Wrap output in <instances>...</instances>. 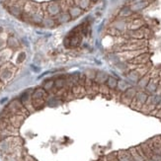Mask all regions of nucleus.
<instances>
[{"label":"nucleus","instance_id":"obj_1","mask_svg":"<svg viewBox=\"0 0 161 161\" xmlns=\"http://www.w3.org/2000/svg\"><path fill=\"white\" fill-rule=\"evenodd\" d=\"M15 70H16V67L14 65H11L10 63L4 64L0 68V80H2L3 82L8 81V80L12 78Z\"/></svg>","mask_w":161,"mask_h":161},{"label":"nucleus","instance_id":"obj_2","mask_svg":"<svg viewBox=\"0 0 161 161\" xmlns=\"http://www.w3.org/2000/svg\"><path fill=\"white\" fill-rule=\"evenodd\" d=\"M137 92L138 91H137V89L135 88L129 87V89L125 90V92L121 93V97H120L121 102L124 103L125 105H127V106H130V104H132L133 100L134 99Z\"/></svg>","mask_w":161,"mask_h":161},{"label":"nucleus","instance_id":"obj_3","mask_svg":"<svg viewBox=\"0 0 161 161\" xmlns=\"http://www.w3.org/2000/svg\"><path fill=\"white\" fill-rule=\"evenodd\" d=\"M98 1L99 0H74L76 6L81 9L84 13L89 11Z\"/></svg>","mask_w":161,"mask_h":161},{"label":"nucleus","instance_id":"obj_4","mask_svg":"<svg viewBox=\"0 0 161 161\" xmlns=\"http://www.w3.org/2000/svg\"><path fill=\"white\" fill-rule=\"evenodd\" d=\"M26 117H27V115H25V114L13 115L12 117L9 119V122L15 129H18L20 125L24 123V121H25V119H26Z\"/></svg>","mask_w":161,"mask_h":161},{"label":"nucleus","instance_id":"obj_5","mask_svg":"<svg viewBox=\"0 0 161 161\" xmlns=\"http://www.w3.org/2000/svg\"><path fill=\"white\" fill-rule=\"evenodd\" d=\"M159 82H160V78H150L148 84L146 85V87H145L146 93L153 95L155 92L157 91Z\"/></svg>","mask_w":161,"mask_h":161},{"label":"nucleus","instance_id":"obj_6","mask_svg":"<svg viewBox=\"0 0 161 161\" xmlns=\"http://www.w3.org/2000/svg\"><path fill=\"white\" fill-rule=\"evenodd\" d=\"M39 98H49V92L47 90H44L43 87H38L36 89H34L33 94H32V99H39Z\"/></svg>","mask_w":161,"mask_h":161},{"label":"nucleus","instance_id":"obj_7","mask_svg":"<svg viewBox=\"0 0 161 161\" xmlns=\"http://www.w3.org/2000/svg\"><path fill=\"white\" fill-rule=\"evenodd\" d=\"M117 157L119 161H133V157L129 150H120L117 152Z\"/></svg>","mask_w":161,"mask_h":161},{"label":"nucleus","instance_id":"obj_8","mask_svg":"<svg viewBox=\"0 0 161 161\" xmlns=\"http://www.w3.org/2000/svg\"><path fill=\"white\" fill-rule=\"evenodd\" d=\"M31 103H32V106L35 110H40V109L44 108V105L47 104V99H44V98L32 99Z\"/></svg>","mask_w":161,"mask_h":161},{"label":"nucleus","instance_id":"obj_9","mask_svg":"<svg viewBox=\"0 0 161 161\" xmlns=\"http://www.w3.org/2000/svg\"><path fill=\"white\" fill-rule=\"evenodd\" d=\"M148 96H149V95L146 92H144V91H138L137 94H135L134 100H135V101H138V103L144 105L145 103H146V101H147Z\"/></svg>","mask_w":161,"mask_h":161},{"label":"nucleus","instance_id":"obj_10","mask_svg":"<svg viewBox=\"0 0 161 161\" xmlns=\"http://www.w3.org/2000/svg\"><path fill=\"white\" fill-rule=\"evenodd\" d=\"M108 77H109V75L107 73H105L104 71H98L96 74V77H95V79H94V81L98 83L99 85L105 84L107 81Z\"/></svg>","mask_w":161,"mask_h":161},{"label":"nucleus","instance_id":"obj_11","mask_svg":"<svg viewBox=\"0 0 161 161\" xmlns=\"http://www.w3.org/2000/svg\"><path fill=\"white\" fill-rule=\"evenodd\" d=\"M66 87V76H62V77H58L57 80L54 81V88L60 90Z\"/></svg>","mask_w":161,"mask_h":161},{"label":"nucleus","instance_id":"obj_12","mask_svg":"<svg viewBox=\"0 0 161 161\" xmlns=\"http://www.w3.org/2000/svg\"><path fill=\"white\" fill-rule=\"evenodd\" d=\"M105 84H106L111 90H115L118 87V80L113 76H109Z\"/></svg>","mask_w":161,"mask_h":161},{"label":"nucleus","instance_id":"obj_13","mask_svg":"<svg viewBox=\"0 0 161 161\" xmlns=\"http://www.w3.org/2000/svg\"><path fill=\"white\" fill-rule=\"evenodd\" d=\"M128 78L133 82H138V80L140 79V75L138 74V72L137 70H129L128 72Z\"/></svg>","mask_w":161,"mask_h":161},{"label":"nucleus","instance_id":"obj_14","mask_svg":"<svg viewBox=\"0 0 161 161\" xmlns=\"http://www.w3.org/2000/svg\"><path fill=\"white\" fill-rule=\"evenodd\" d=\"M150 78H151V77H150V73L144 75V76H142V77H140V79L138 80V87H140V88H145V87H146V85L148 84Z\"/></svg>","mask_w":161,"mask_h":161},{"label":"nucleus","instance_id":"obj_15","mask_svg":"<svg viewBox=\"0 0 161 161\" xmlns=\"http://www.w3.org/2000/svg\"><path fill=\"white\" fill-rule=\"evenodd\" d=\"M129 151L130 155H132V157H133V161H145V159L142 158L139 155V153L138 152V150H137V148H135V147L129 148Z\"/></svg>","mask_w":161,"mask_h":161},{"label":"nucleus","instance_id":"obj_16","mask_svg":"<svg viewBox=\"0 0 161 161\" xmlns=\"http://www.w3.org/2000/svg\"><path fill=\"white\" fill-rule=\"evenodd\" d=\"M54 87V81L53 79H48L43 83V88L47 91H51V90Z\"/></svg>","mask_w":161,"mask_h":161},{"label":"nucleus","instance_id":"obj_17","mask_svg":"<svg viewBox=\"0 0 161 161\" xmlns=\"http://www.w3.org/2000/svg\"><path fill=\"white\" fill-rule=\"evenodd\" d=\"M129 84L125 82V81H124V80H120V81H118V87H117V89L119 90L121 93L125 92V90L129 89Z\"/></svg>","mask_w":161,"mask_h":161},{"label":"nucleus","instance_id":"obj_18","mask_svg":"<svg viewBox=\"0 0 161 161\" xmlns=\"http://www.w3.org/2000/svg\"><path fill=\"white\" fill-rule=\"evenodd\" d=\"M99 92L100 93H103L104 95H106V96L108 97V95H111V89L107 86L106 84H101L99 86Z\"/></svg>","mask_w":161,"mask_h":161},{"label":"nucleus","instance_id":"obj_19","mask_svg":"<svg viewBox=\"0 0 161 161\" xmlns=\"http://www.w3.org/2000/svg\"><path fill=\"white\" fill-rule=\"evenodd\" d=\"M25 59H26V53H25L24 52L19 53L18 57H17V62L18 63H22Z\"/></svg>","mask_w":161,"mask_h":161},{"label":"nucleus","instance_id":"obj_20","mask_svg":"<svg viewBox=\"0 0 161 161\" xmlns=\"http://www.w3.org/2000/svg\"><path fill=\"white\" fill-rule=\"evenodd\" d=\"M150 159H151L152 161H161V154H155V153H153Z\"/></svg>","mask_w":161,"mask_h":161},{"label":"nucleus","instance_id":"obj_21","mask_svg":"<svg viewBox=\"0 0 161 161\" xmlns=\"http://www.w3.org/2000/svg\"><path fill=\"white\" fill-rule=\"evenodd\" d=\"M155 116H156L157 118L161 119V109H157V112H156V114H155Z\"/></svg>","mask_w":161,"mask_h":161},{"label":"nucleus","instance_id":"obj_22","mask_svg":"<svg viewBox=\"0 0 161 161\" xmlns=\"http://www.w3.org/2000/svg\"><path fill=\"white\" fill-rule=\"evenodd\" d=\"M116 161H119V160H116Z\"/></svg>","mask_w":161,"mask_h":161}]
</instances>
